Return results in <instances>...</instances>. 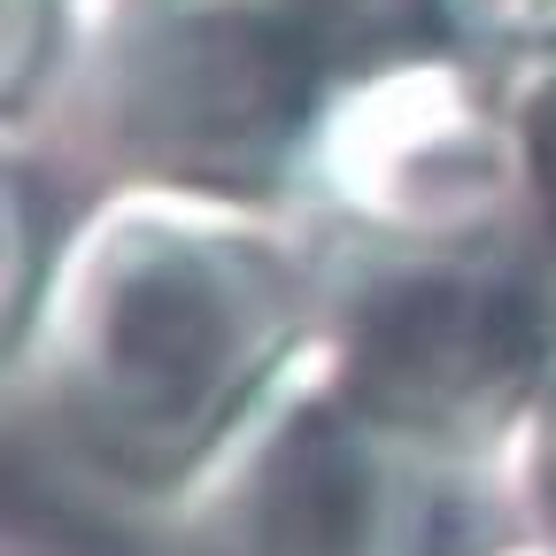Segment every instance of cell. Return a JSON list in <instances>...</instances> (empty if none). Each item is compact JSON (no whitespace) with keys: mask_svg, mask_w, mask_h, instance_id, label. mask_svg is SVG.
<instances>
[{"mask_svg":"<svg viewBox=\"0 0 556 556\" xmlns=\"http://www.w3.org/2000/svg\"><path fill=\"white\" fill-rule=\"evenodd\" d=\"M287 208L309 248V340L371 409L441 448L533 417L556 371V248L486 54L433 39L356 78Z\"/></svg>","mask_w":556,"mask_h":556,"instance_id":"1","label":"cell"},{"mask_svg":"<svg viewBox=\"0 0 556 556\" xmlns=\"http://www.w3.org/2000/svg\"><path fill=\"white\" fill-rule=\"evenodd\" d=\"M309 248L287 201L116 178L54 240L9 348L78 456L170 486L309 348Z\"/></svg>","mask_w":556,"mask_h":556,"instance_id":"2","label":"cell"},{"mask_svg":"<svg viewBox=\"0 0 556 556\" xmlns=\"http://www.w3.org/2000/svg\"><path fill=\"white\" fill-rule=\"evenodd\" d=\"M433 39L441 0H62L47 101L116 178L287 201L325 109Z\"/></svg>","mask_w":556,"mask_h":556,"instance_id":"3","label":"cell"},{"mask_svg":"<svg viewBox=\"0 0 556 556\" xmlns=\"http://www.w3.org/2000/svg\"><path fill=\"white\" fill-rule=\"evenodd\" d=\"M178 533L186 556H441V441L371 409L309 340L186 479Z\"/></svg>","mask_w":556,"mask_h":556,"instance_id":"4","label":"cell"},{"mask_svg":"<svg viewBox=\"0 0 556 556\" xmlns=\"http://www.w3.org/2000/svg\"><path fill=\"white\" fill-rule=\"evenodd\" d=\"M495 70H503V101H510L518 155H526V178H533V208H541L548 248H556V47L510 54Z\"/></svg>","mask_w":556,"mask_h":556,"instance_id":"5","label":"cell"},{"mask_svg":"<svg viewBox=\"0 0 556 556\" xmlns=\"http://www.w3.org/2000/svg\"><path fill=\"white\" fill-rule=\"evenodd\" d=\"M441 24L456 47L510 62V54L556 47V0H441Z\"/></svg>","mask_w":556,"mask_h":556,"instance_id":"6","label":"cell"},{"mask_svg":"<svg viewBox=\"0 0 556 556\" xmlns=\"http://www.w3.org/2000/svg\"><path fill=\"white\" fill-rule=\"evenodd\" d=\"M533 471H541V503L556 510V371H548V387H541V402H533Z\"/></svg>","mask_w":556,"mask_h":556,"instance_id":"7","label":"cell"}]
</instances>
